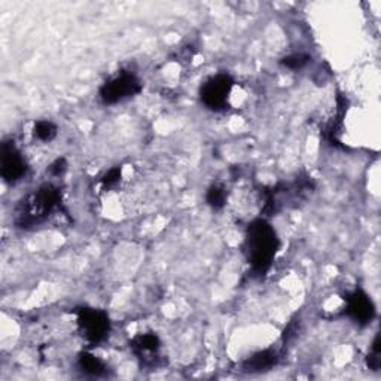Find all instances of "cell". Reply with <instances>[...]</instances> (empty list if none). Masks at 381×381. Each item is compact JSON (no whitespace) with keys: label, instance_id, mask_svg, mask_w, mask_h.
<instances>
[{"label":"cell","instance_id":"cell-1","mask_svg":"<svg viewBox=\"0 0 381 381\" xmlns=\"http://www.w3.org/2000/svg\"><path fill=\"white\" fill-rule=\"evenodd\" d=\"M278 249V238L274 228L265 219L253 221L245 240L246 258L255 274H264L271 266Z\"/></svg>","mask_w":381,"mask_h":381},{"label":"cell","instance_id":"cell-2","mask_svg":"<svg viewBox=\"0 0 381 381\" xmlns=\"http://www.w3.org/2000/svg\"><path fill=\"white\" fill-rule=\"evenodd\" d=\"M60 205V189L45 183L22 198L15 212V224L20 228H32L45 222Z\"/></svg>","mask_w":381,"mask_h":381},{"label":"cell","instance_id":"cell-3","mask_svg":"<svg viewBox=\"0 0 381 381\" xmlns=\"http://www.w3.org/2000/svg\"><path fill=\"white\" fill-rule=\"evenodd\" d=\"M76 323L81 335L91 344H98L110 331L108 314L96 309H79L76 311Z\"/></svg>","mask_w":381,"mask_h":381},{"label":"cell","instance_id":"cell-4","mask_svg":"<svg viewBox=\"0 0 381 381\" xmlns=\"http://www.w3.org/2000/svg\"><path fill=\"white\" fill-rule=\"evenodd\" d=\"M142 84L136 75L130 72H122L109 79L100 90V97L106 105H115L122 100L130 98L141 93Z\"/></svg>","mask_w":381,"mask_h":381},{"label":"cell","instance_id":"cell-5","mask_svg":"<svg viewBox=\"0 0 381 381\" xmlns=\"http://www.w3.org/2000/svg\"><path fill=\"white\" fill-rule=\"evenodd\" d=\"M234 86V81L228 75H218L201 86V101L212 110H221L226 106Z\"/></svg>","mask_w":381,"mask_h":381},{"label":"cell","instance_id":"cell-6","mask_svg":"<svg viewBox=\"0 0 381 381\" xmlns=\"http://www.w3.org/2000/svg\"><path fill=\"white\" fill-rule=\"evenodd\" d=\"M0 170H2L4 179L9 183L18 182L27 173V162L14 142L4 143L2 155H0Z\"/></svg>","mask_w":381,"mask_h":381},{"label":"cell","instance_id":"cell-7","mask_svg":"<svg viewBox=\"0 0 381 381\" xmlns=\"http://www.w3.org/2000/svg\"><path fill=\"white\" fill-rule=\"evenodd\" d=\"M346 313L349 317L359 323V325H366L370 323L374 319L375 309L371 298L368 297L363 290L356 289L353 290L351 294L346 297Z\"/></svg>","mask_w":381,"mask_h":381},{"label":"cell","instance_id":"cell-8","mask_svg":"<svg viewBox=\"0 0 381 381\" xmlns=\"http://www.w3.org/2000/svg\"><path fill=\"white\" fill-rule=\"evenodd\" d=\"M160 347H161L160 338L154 332L141 334L131 341L133 353L143 362H152L157 359Z\"/></svg>","mask_w":381,"mask_h":381},{"label":"cell","instance_id":"cell-9","mask_svg":"<svg viewBox=\"0 0 381 381\" xmlns=\"http://www.w3.org/2000/svg\"><path fill=\"white\" fill-rule=\"evenodd\" d=\"M278 362V356L274 350H264L253 354L243 363V371L246 373H262L269 371Z\"/></svg>","mask_w":381,"mask_h":381},{"label":"cell","instance_id":"cell-10","mask_svg":"<svg viewBox=\"0 0 381 381\" xmlns=\"http://www.w3.org/2000/svg\"><path fill=\"white\" fill-rule=\"evenodd\" d=\"M78 366L84 374L91 375V377H100L106 373V365L103 363V361L98 359L91 353L79 354Z\"/></svg>","mask_w":381,"mask_h":381},{"label":"cell","instance_id":"cell-11","mask_svg":"<svg viewBox=\"0 0 381 381\" xmlns=\"http://www.w3.org/2000/svg\"><path fill=\"white\" fill-rule=\"evenodd\" d=\"M33 136L41 142H51L57 136V127L51 121H37L33 127Z\"/></svg>","mask_w":381,"mask_h":381},{"label":"cell","instance_id":"cell-12","mask_svg":"<svg viewBox=\"0 0 381 381\" xmlns=\"http://www.w3.org/2000/svg\"><path fill=\"white\" fill-rule=\"evenodd\" d=\"M206 200H207V205L210 207H213L216 210L222 209L226 205V200H228V194H226L225 186H222V185L210 186L209 190H207Z\"/></svg>","mask_w":381,"mask_h":381},{"label":"cell","instance_id":"cell-13","mask_svg":"<svg viewBox=\"0 0 381 381\" xmlns=\"http://www.w3.org/2000/svg\"><path fill=\"white\" fill-rule=\"evenodd\" d=\"M310 61V57L307 54H292L288 56L282 60V65L290 70H298L302 69L304 66H307V63Z\"/></svg>","mask_w":381,"mask_h":381},{"label":"cell","instance_id":"cell-14","mask_svg":"<svg viewBox=\"0 0 381 381\" xmlns=\"http://www.w3.org/2000/svg\"><path fill=\"white\" fill-rule=\"evenodd\" d=\"M380 338L377 337L374 344H373V350L371 353L368 354V365H370L373 370H378L380 368Z\"/></svg>","mask_w":381,"mask_h":381},{"label":"cell","instance_id":"cell-15","mask_svg":"<svg viewBox=\"0 0 381 381\" xmlns=\"http://www.w3.org/2000/svg\"><path fill=\"white\" fill-rule=\"evenodd\" d=\"M121 179V169H112L109 173L105 174L103 179H101V183H103V186L106 188H110L113 185H117Z\"/></svg>","mask_w":381,"mask_h":381},{"label":"cell","instance_id":"cell-16","mask_svg":"<svg viewBox=\"0 0 381 381\" xmlns=\"http://www.w3.org/2000/svg\"><path fill=\"white\" fill-rule=\"evenodd\" d=\"M66 169H67L66 161L63 158H60L53 164V166L49 167V172H51V174H54V176H61L63 173L66 172Z\"/></svg>","mask_w":381,"mask_h":381}]
</instances>
